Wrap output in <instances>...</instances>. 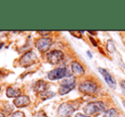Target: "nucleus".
Returning <instances> with one entry per match:
<instances>
[{
  "mask_svg": "<svg viewBox=\"0 0 125 117\" xmlns=\"http://www.w3.org/2000/svg\"><path fill=\"white\" fill-rule=\"evenodd\" d=\"M105 109V104L102 102H93L89 103L84 107V113L88 116L94 115L96 113H100Z\"/></svg>",
  "mask_w": 125,
  "mask_h": 117,
  "instance_id": "1",
  "label": "nucleus"
},
{
  "mask_svg": "<svg viewBox=\"0 0 125 117\" xmlns=\"http://www.w3.org/2000/svg\"><path fill=\"white\" fill-rule=\"evenodd\" d=\"M75 86V78L73 76H69L66 79L63 80L61 82V88L59 89V93L61 95H64L73 90Z\"/></svg>",
  "mask_w": 125,
  "mask_h": 117,
  "instance_id": "2",
  "label": "nucleus"
},
{
  "mask_svg": "<svg viewBox=\"0 0 125 117\" xmlns=\"http://www.w3.org/2000/svg\"><path fill=\"white\" fill-rule=\"evenodd\" d=\"M37 55L33 52H27L20 59V64L22 67H29L37 61Z\"/></svg>",
  "mask_w": 125,
  "mask_h": 117,
  "instance_id": "3",
  "label": "nucleus"
},
{
  "mask_svg": "<svg viewBox=\"0 0 125 117\" xmlns=\"http://www.w3.org/2000/svg\"><path fill=\"white\" fill-rule=\"evenodd\" d=\"M79 90L83 93L88 94V95H92V94H94L97 92V86L93 81H86L80 84Z\"/></svg>",
  "mask_w": 125,
  "mask_h": 117,
  "instance_id": "4",
  "label": "nucleus"
},
{
  "mask_svg": "<svg viewBox=\"0 0 125 117\" xmlns=\"http://www.w3.org/2000/svg\"><path fill=\"white\" fill-rule=\"evenodd\" d=\"M48 61L52 64H57L64 59V54L60 50H54L48 54Z\"/></svg>",
  "mask_w": 125,
  "mask_h": 117,
  "instance_id": "5",
  "label": "nucleus"
},
{
  "mask_svg": "<svg viewBox=\"0 0 125 117\" xmlns=\"http://www.w3.org/2000/svg\"><path fill=\"white\" fill-rule=\"evenodd\" d=\"M74 108L67 103L61 104L58 109V115L61 117H70L74 113Z\"/></svg>",
  "mask_w": 125,
  "mask_h": 117,
  "instance_id": "6",
  "label": "nucleus"
},
{
  "mask_svg": "<svg viewBox=\"0 0 125 117\" xmlns=\"http://www.w3.org/2000/svg\"><path fill=\"white\" fill-rule=\"evenodd\" d=\"M51 44H52V40H51V38L42 37L37 41L36 47L40 52L44 53V52L48 51L49 48H50Z\"/></svg>",
  "mask_w": 125,
  "mask_h": 117,
  "instance_id": "7",
  "label": "nucleus"
},
{
  "mask_svg": "<svg viewBox=\"0 0 125 117\" xmlns=\"http://www.w3.org/2000/svg\"><path fill=\"white\" fill-rule=\"evenodd\" d=\"M68 71L66 68H58L49 72L48 77L50 80H57L67 76Z\"/></svg>",
  "mask_w": 125,
  "mask_h": 117,
  "instance_id": "8",
  "label": "nucleus"
},
{
  "mask_svg": "<svg viewBox=\"0 0 125 117\" xmlns=\"http://www.w3.org/2000/svg\"><path fill=\"white\" fill-rule=\"evenodd\" d=\"M14 104L18 108L26 107V106H27L28 104H30V99L28 96H26V95L19 96L18 98H16V99L14 100Z\"/></svg>",
  "mask_w": 125,
  "mask_h": 117,
  "instance_id": "9",
  "label": "nucleus"
},
{
  "mask_svg": "<svg viewBox=\"0 0 125 117\" xmlns=\"http://www.w3.org/2000/svg\"><path fill=\"white\" fill-rule=\"evenodd\" d=\"M99 71H100V72L101 73L102 76H103V77L105 78L107 84H108L112 88L115 89L116 88V82H115V81H114L113 78H112V76L110 75V73H108V71H105V69H102V68H100Z\"/></svg>",
  "mask_w": 125,
  "mask_h": 117,
  "instance_id": "10",
  "label": "nucleus"
},
{
  "mask_svg": "<svg viewBox=\"0 0 125 117\" xmlns=\"http://www.w3.org/2000/svg\"><path fill=\"white\" fill-rule=\"evenodd\" d=\"M72 71L76 76H82L84 74V69L78 62L74 61L72 64Z\"/></svg>",
  "mask_w": 125,
  "mask_h": 117,
  "instance_id": "11",
  "label": "nucleus"
},
{
  "mask_svg": "<svg viewBox=\"0 0 125 117\" xmlns=\"http://www.w3.org/2000/svg\"><path fill=\"white\" fill-rule=\"evenodd\" d=\"M47 87H48V84H47L44 81L40 80V81H38L36 83H35L33 88H34L35 92L41 93V92H45V91H47L46 90Z\"/></svg>",
  "mask_w": 125,
  "mask_h": 117,
  "instance_id": "12",
  "label": "nucleus"
},
{
  "mask_svg": "<svg viewBox=\"0 0 125 117\" xmlns=\"http://www.w3.org/2000/svg\"><path fill=\"white\" fill-rule=\"evenodd\" d=\"M6 94L9 98H18L21 94V90L19 88H14L12 87H10L7 89Z\"/></svg>",
  "mask_w": 125,
  "mask_h": 117,
  "instance_id": "13",
  "label": "nucleus"
},
{
  "mask_svg": "<svg viewBox=\"0 0 125 117\" xmlns=\"http://www.w3.org/2000/svg\"><path fill=\"white\" fill-rule=\"evenodd\" d=\"M54 93L53 92H50V91H45V92L40 93V98H41L42 99H43V100L50 99V98L54 97Z\"/></svg>",
  "mask_w": 125,
  "mask_h": 117,
  "instance_id": "14",
  "label": "nucleus"
},
{
  "mask_svg": "<svg viewBox=\"0 0 125 117\" xmlns=\"http://www.w3.org/2000/svg\"><path fill=\"white\" fill-rule=\"evenodd\" d=\"M116 115H117V110L115 109H110L105 110L103 117H115Z\"/></svg>",
  "mask_w": 125,
  "mask_h": 117,
  "instance_id": "15",
  "label": "nucleus"
},
{
  "mask_svg": "<svg viewBox=\"0 0 125 117\" xmlns=\"http://www.w3.org/2000/svg\"><path fill=\"white\" fill-rule=\"evenodd\" d=\"M70 33L73 34L74 36H77V37L80 38L82 36V31H70Z\"/></svg>",
  "mask_w": 125,
  "mask_h": 117,
  "instance_id": "16",
  "label": "nucleus"
},
{
  "mask_svg": "<svg viewBox=\"0 0 125 117\" xmlns=\"http://www.w3.org/2000/svg\"><path fill=\"white\" fill-rule=\"evenodd\" d=\"M12 117H25V114L21 111H16L12 115Z\"/></svg>",
  "mask_w": 125,
  "mask_h": 117,
  "instance_id": "17",
  "label": "nucleus"
},
{
  "mask_svg": "<svg viewBox=\"0 0 125 117\" xmlns=\"http://www.w3.org/2000/svg\"><path fill=\"white\" fill-rule=\"evenodd\" d=\"M107 48H108V50L110 52L114 51V45L111 41H108V43H107Z\"/></svg>",
  "mask_w": 125,
  "mask_h": 117,
  "instance_id": "18",
  "label": "nucleus"
},
{
  "mask_svg": "<svg viewBox=\"0 0 125 117\" xmlns=\"http://www.w3.org/2000/svg\"><path fill=\"white\" fill-rule=\"evenodd\" d=\"M35 117H47V115L45 114L43 110H41V111H38V112L35 115Z\"/></svg>",
  "mask_w": 125,
  "mask_h": 117,
  "instance_id": "19",
  "label": "nucleus"
},
{
  "mask_svg": "<svg viewBox=\"0 0 125 117\" xmlns=\"http://www.w3.org/2000/svg\"><path fill=\"white\" fill-rule=\"evenodd\" d=\"M38 33H39V34H41L42 36H47V35L50 34V31H38Z\"/></svg>",
  "mask_w": 125,
  "mask_h": 117,
  "instance_id": "20",
  "label": "nucleus"
},
{
  "mask_svg": "<svg viewBox=\"0 0 125 117\" xmlns=\"http://www.w3.org/2000/svg\"><path fill=\"white\" fill-rule=\"evenodd\" d=\"M75 117H89V116H83V115L82 114H77L76 115Z\"/></svg>",
  "mask_w": 125,
  "mask_h": 117,
  "instance_id": "21",
  "label": "nucleus"
},
{
  "mask_svg": "<svg viewBox=\"0 0 125 117\" xmlns=\"http://www.w3.org/2000/svg\"><path fill=\"white\" fill-rule=\"evenodd\" d=\"M0 117H5V116L1 112V111H0Z\"/></svg>",
  "mask_w": 125,
  "mask_h": 117,
  "instance_id": "22",
  "label": "nucleus"
},
{
  "mask_svg": "<svg viewBox=\"0 0 125 117\" xmlns=\"http://www.w3.org/2000/svg\"><path fill=\"white\" fill-rule=\"evenodd\" d=\"M3 43H2V42H0V48H2V47H3Z\"/></svg>",
  "mask_w": 125,
  "mask_h": 117,
  "instance_id": "23",
  "label": "nucleus"
},
{
  "mask_svg": "<svg viewBox=\"0 0 125 117\" xmlns=\"http://www.w3.org/2000/svg\"><path fill=\"white\" fill-rule=\"evenodd\" d=\"M124 107H125V101H124Z\"/></svg>",
  "mask_w": 125,
  "mask_h": 117,
  "instance_id": "24",
  "label": "nucleus"
}]
</instances>
